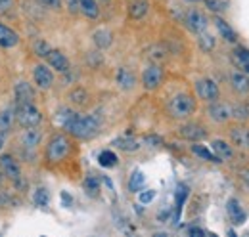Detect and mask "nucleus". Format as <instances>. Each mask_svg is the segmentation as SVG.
<instances>
[{"mask_svg": "<svg viewBox=\"0 0 249 237\" xmlns=\"http://www.w3.org/2000/svg\"><path fill=\"white\" fill-rule=\"evenodd\" d=\"M215 25H217V29H218V33L222 34V38H226L228 42H236V33H234V29L224 21V19H220V17H217L215 19Z\"/></svg>", "mask_w": 249, "mask_h": 237, "instance_id": "4be33fe9", "label": "nucleus"}, {"mask_svg": "<svg viewBox=\"0 0 249 237\" xmlns=\"http://www.w3.org/2000/svg\"><path fill=\"white\" fill-rule=\"evenodd\" d=\"M186 197H188V187L186 186H178V189H177V214H175V220H178L180 210H182V205H184Z\"/></svg>", "mask_w": 249, "mask_h": 237, "instance_id": "2f4dec72", "label": "nucleus"}, {"mask_svg": "<svg viewBox=\"0 0 249 237\" xmlns=\"http://www.w3.org/2000/svg\"><path fill=\"white\" fill-rule=\"evenodd\" d=\"M94 42L98 48H107L111 44V33L106 29H100L94 33Z\"/></svg>", "mask_w": 249, "mask_h": 237, "instance_id": "a878e982", "label": "nucleus"}, {"mask_svg": "<svg viewBox=\"0 0 249 237\" xmlns=\"http://www.w3.org/2000/svg\"><path fill=\"white\" fill-rule=\"evenodd\" d=\"M230 140L234 146L242 149H249V128H242V126H236L230 130Z\"/></svg>", "mask_w": 249, "mask_h": 237, "instance_id": "4468645a", "label": "nucleus"}, {"mask_svg": "<svg viewBox=\"0 0 249 237\" xmlns=\"http://www.w3.org/2000/svg\"><path fill=\"white\" fill-rule=\"evenodd\" d=\"M134 75L128 71V69H119L117 71V85L121 86L123 90H130L134 86Z\"/></svg>", "mask_w": 249, "mask_h": 237, "instance_id": "412c9836", "label": "nucleus"}, {"mask_svg": "<svg viewBox=\"0 0 249 237\" xmlns=\"http://www.w3.org/2000/svg\"><path fill=\"white\" fill-rule=\"evenodd\" d=\"M234 61L240 69H244V73L249 75V50H244V48H238L234 52Z\"/></svg>", "mask_w": 249, "mask_h": 237, "instance_id": "b1692460", "label": "nucleus"}, {"mask_svg": "<svg viewBox=\"0 0 249 237\" xmlns=\"http://www.w3.org/2000/svg\"><path fill=\"white\" fill-rule=\"evenodd\" d=\"M75 2H77V8H79L87 17H90V19H96V17H98L100 10H98L96 0H75Z\"/></svg>", "mask_w": 249, "mask_h": 237, "instance_id": "6ab92c4d", "label": "nucleus"}, {"mask_svg": "<svg viewBox=\"0 0 249 237\" xmlns=\"http://www.w3.org/2000/svg\"><path fill=\"white\" fill-rule=\"evenodd\" d=\"M192 151L197 155V157H201V159H205V161H213V163H220V159H218L217 155H213L211 151L207 148H203V146H192Z\"/></svg>", "mask_w": 249, "mask_h": 237, "instance_id": "c756f323", "label": "nucleus"}, {"mask_svg": "<svg viewBox=\"0 0 249 237\" xmlns=\"http://www.w3.org/2000/svg\"><path fill=\"white\" fill-rule=\"evenodd\" d=\"M205 4H207V8L211 10V12H224V10H228V2L226 0H205Z\"/></svg>", "mask_w": 249, "mask_h": 237, "instance_id": "72a5a7b5", "label": "nucleus"}, {"mask_svg": "<svg viewBox=\"0 0 249 237\" xmlns=\"http://www.w3.org/2000/svg\"><path fill=\"white\" fill-rule=\"evenodd\" d=\"M161 81H163V71H161V67L150 65V67L144 69V73H142V83H144V86L148 90H156L157 86L161 85Z\"/></svg>", "mask_w": 249, "mask_h": 237, "instance_id": "0eeeda50", "label": "nucleus"}, {"mask_svg": "<svg viewBox=\"0 0 249 237\" xmlns=\"http://www.w3.org/2000/svg\"><path fill=\"white\" fill-rule=\"evenodd\" d=\"M33 50H35V54H36V56H40V58H46V56H48V52H50L52 48L48 46V42H46V40L38 38V40H35V44H33Z\"/></svg>", "mask_w": 249, "mask_h": 237, "instance_id": "473e14b6", "label": "nucleus"}, {"mask_svg": "<svg viewBox=\"0 0 249 237\" xmlns=\"http://www.w3.org/2000/svg\"><path fill=\"white\" fill-rule=\"evenodd\" d=\"M48 201H50L48 191H46L44 187H38V189L35 191V203H36L38 207H46V205H48Z\"/></svg>", "mask_w": 249, "mask_h": 237, "instance_id": "f704fd0d", "label": "nucleus"}, {"mask_svg": "<svg viewBox=\"0 0 249 237\" xmlns=\"http://www.w3.org/2000/svg\"><path fill=\"white\" fill-rule=\"evenodd\" d=\"M69 149H71V144H69V140L63 134L52 136L50 142H48V146H46V161L60 163V161H63L67 157Z\"/></svg>", "mask_w": 249, "mask_h": 237, "instance_id": "20e7f679", "label": "nucleus"}, {"mask_svg": "<svg viewBox=\"0 0 249 237\" xmlns=\"http://www.w3.org/2000/svg\"><path fill=\"white\" fill-rule=\"evenodd\" d=\"M69 100H71L73 103H77V105H85V103L89 102V92L85 88H75L69 94Z\"/></svg>", "mask_w": 249, "mask_h": 237, "instance_id": "c85d7f7f", "label": "nucleus"}, {"mask_svg": "<svg viewBox=\"0 0 249 237\" xmlns=\"http://www.w3.org/2000/svg\"><path fill=\"white\" fill-rule=\"evenodd\" d=\"M196 92L201 100L205 102H217L218 100V86L211 79H201L196 83Z\"/></svg>", "mask_w": 249, "mask_h": 237, "instance_id": "423d86ee", "label": "nucleus"}, {"mask_svg": "<svg viewBox=\"0 0 249 237\" xmlns=\"http://www.w3.org/2000/svg\"><path fill=\"white\" fill-rule=\"evenodd\" d=\"M178 134H180L182 138L190 140V142H199V140H203V138L207 136L205 128L199 126V124H184V126H180Z\"/></svg>", "mask_w": 249, "mask_h": 237, "instance_id": "9d476101", "label": "nucleus"}, {"mask_svg": "<svg viewBox=\"0 0 249 237\" xmlns=\"http://www.w3.org/2000/svg\"><path fill=\"white\" fill-rule=\"evenodd\" d=\"M186 23H188V29L194 31V33H203V31L207 29V17L199 10H190L188 12Z\"/></svg>", "mask_w": 249, "mask_h": 237, "instance_id": "1a4fd4ad", "label": "nucleus"}, {"mask_svg": "<svg viewBox=\"0 0 249 237\" xmlns=\"http://www.w3.org/2000/svg\"><path fill=\"white\" fill-rule=\"evenodd\" d=\"M16 117H18V122L23 128H36L42 122V113L38 111V107L33 105V102L19 103L18 111H16Z\"/></svg>", "mask_w": 249, "mask_h": 237, "instance_id": "7ed1b4c3", "label": "nucleus"}, {"mask_svg": "<svg viewBox=\"0 0 249 237\" xmlns=\"http://www.w3.org/2000/svg\"><path fill=\"white\" fill-rule=\"evenodd\" d=\"M230 81H232V86H234L236 92H240V94L249 92V77L244 71H234L230 75Z\"/></svg>", "mask_w": 249, "mask_h": 237, "instance_id": "dca6fc26", "label": "nucleus"}, {"mask_svg": "<svg viewBox=\"0 0 249 237\" xmlns=\"http://www.w3.org/2000/svg\"><path fill=\"white\" fill-rule=\"evenodd\" d=\"M40 138H42V134H40V130H35V128H27L25 132H23V136H21V142H23V146L25 148H36L38 144H40Z\"/></svg>", "mask_w": 249, "mask_h": 237, "instance_id": "aec40b11", "label": "nucleus"}, {"mask_svg": "<svg viewBox=\"0 0 249 237\" xmlns=\"http://www.w3.org/2000/svg\"><path fill=\"white\" fill-rule=\"evenodd\" d=\"M16 98H18L19 103H25V102H33V100H35V92H33V88L29 86V83L19 81V83L16 85Z\"/></svg>", "mask_w": 249, "mask_h": 237, "instance_id": "f3484780", "label": "nucleus"}, {"mask_svg": "<svg viewBox=\"0 0 249 237\" xmlns=\"http://www.w3.org/2000/svg\"><path fill=\"white\" fill-rule=\"evenodd\" d=\"M148 2L146 0H140V2H134V4H130V8H128V14H130V17L132 19H142L146 14H148Z\"/></svg>", "mask_w": 249, "mask_h": 237, "instance_id": "5701e85b", "label": "nucleus"}, {"mask_svg": "<svg viewBox=\"0 0 249 237\" xmlns=\"http://www.w3.org/2000/svg\"><path fill=\"white\" fill-rule=\"evenodd\" d=\"M62 199H63V205H69L71 203V197L67 193H62Z\"/></svg>", "mask_w": 249, "mask_h": 237, "instance_id": "a18cd8bd", "label": "nucleus"}, {"mask_svg": "<svg viewBox=\"0 0 249 237\" xmlns=\"http://www.w3.org/2000/svg\"><path fill=\"white\" fill-rule=\"evenodd\" d=\"M46 59H48L50 67H54L56 71H60V73L69 71V59L65 58V54H62L60 50H50Z\"/></svg>", "mask_w": 249, "mask_h": 237, "instance_id": "ddd939ff", "label": "nucleus"}, {"mask_svg": "<svg viewBox=\"0 0 249 237\" xmlns=\"http://www.w3.org/2000/svg\"><path fill=\"white\" fill-rule=\"evenodd\" d=\"M2 176H4V172H2V170H0V182H2V180H4V178H2Z\"/></svg>", "mask_w": 249, "mask_h": 237, "instance_id": "de8ad7c7", "label": "nucleus"}, {"mask_svg": "<svg viewBox=\"0 0 249 237\" xmlns=\"http://www.w3.org/2000/svg\"><path fill=\"white\" fill-rule=\"evenodd\" d=\"M33 79H35V85L42 90H48L54 83V75L46 65H36L33 71Z\"/></svg>", "mask_w": 249, "mask_h": 237, "instance_id": "6e6552de", "label": "nucleus"}, {"mask_svg": "<svg viewBox=\"0 0 249 237\" xmlns=\"http://www.w3.org/2000/svg\"><path fill=\"white\" fill-rule=\"evenodd\" d=\"M232 117L240 118V120L249 118V107H246V105H236V107H232Z\"/></svg>", "mask_w": 249, "mask_h": 237, "instance_id": "c9c22d12", "label": "nucleus"}, {"mask_svg": "<svg viewBox=\"0 0 249 237\" xmlns=\"http://www.w3.org/2000/svg\"><path fill=\"white\" fill-rule=\"evenodd\" d=\"M113 146L119 148L121 151L130 153V151H138V149H140V140H136V138H132V136H123V138H117V140L113 142Z\"/></svg>", "mask_w": 249, "mask_h": 237, "instance_id": "a211bd4d", "label": "nucleus"}, {"mask_svg": "<svg viewBox=\"0 0 249 237\" xmlns=\"http://www.w3.org/2000/svg\"><path fill=\"white\" fill-rule=\"evenodd\" d=\"M0 170L4 172V176L10 178L18 187L25 186V180L21 176V167L12 155H2L0 157Z\"/></svg>", "mask_w": 249, "mask_h": 237, "instance_id": "39448f33", "label": "nucleus"}, {"mask_svg": "<svg viewBox=\"0 0 249 237\" xmlns=\"http://www.w3.org/2000/svg\"><path fill=\"white\" fill-rule=\"evenodd\" d=\"M65 130L69 134H73L75 138H79V140H89V138H94L98 134L100 122L92 115H75Z\"/></svg>", "mask_w": 249, "mask_h": 237, "instance_id": "f257e3e1", "label": "nucleus"}, {"mask_svg": "<svg viewBox=\"0 0 249 237\" xmlns=\"http://www.w3.org/2000/svg\"><path fill=\"white\" fill-rule=\"evenodd\" d=\"M196 111V100L190 94H177L169 102V113L175 118H186Z\"/></svg>", "mask_w": 249, "mask_h": 237, "instance_id": "f03ea898", "label": "nucleus"}, {"mask_svg": "<svg viewBox=\"0 0 249 237\" xmlns=\"http://www.w3.org/2000/svg\"><path fill=\"white\" fill-rule=\"evenodd\" d=\"M144 142H146V144H161V140H159L157 136H148Z\"/></svg>", "mask_w": 249, "mask_h": 237, "instance_id": "c03bdc74", "label": "nucleus"}, {"mask_svg": "<svg viewBox=\"0 0 249 237\" xmlns=\"http://www.w3.org/2000/svg\"><path fill=\"white\" fill-rule=\"evenodd\" d=\"M154 197H156V191H154V189H148V191H142L138 199H140V203H144V205H146V203H150Z\"/></svg>", "mask_w": 249, "mask_h": 237, "instance_id": "ea45409f", "label": "nucleus"}, {"mask_svg": "<svg viewBox=\"0 0 249 237\" xmlns=\"http://www.w3.org/2000/svg\"><path fill=\"white\" fill-rule=\"evenodd\" d=\"M117 155L113 153V151H102L100 153V157H98V163H100V167H106V169H111V167H115L117 165Z\"/></svg>", "mask_w": 249, "mask_h": 237, "instance_id": "bb28decb", "label": "nucleus"}, {"mask_svg": "<svg viewBox=\"0 0 249 237\" xmlns=\"http://www.w3.org/2000/svg\"><path fill=\"white\" fill-rule=\"evenodd\" d=\"M226 210H228V216H230V220L234 224H244L246 222V212H244V208L240 207L238 199H230L226 203Z\"/></svg>", "mask_w": 249, "mask_h": 237, "instance_id": "2eb2a0df", "label": "nucleus"}, {"mask_svg": "<svg viewBox=\"0 0 249 237\" xmlns=\"http://www.w3.org/2000/svg\"><path fill=\"white\" fill-rule=\"evenodd\" d=\"M213 151H215V155H217L218 159H230L232 157V148L226 142H222V140H215L213 142Z\"/></svg>", "mask_w": 249, "mask_h": 237, "instance_id": "393cba45", "label": "nucleus"}, {"mask_svg": "<svg viewBox=\"0 0 249 237\" xmlns=\"http://www.w3.org/2000/svg\"><path fill=\"white\" fill-rule=\"evenodd\" d=\"M40 4H44L46 8H52V10H60L62 8V0H38Z\"/></svg>", "mask_w": 249, "mask_h": 237, "instance_id": "a19ab883", "label": "nucleus"}, {"mask_svg": "<svg viewBox=\"0 0 249 237\" xmlns=\"http://www.w3.org/2000/svg\"><path fill=\"white\" fill-rule=\"evenodd\" d=\"M75 115H77V113H75V111H71L69 107H62V109L58 111V115H56V122H58L62 128H67V124L73 120Z\"/></svg>", "mask_w": 249, "mask_h": 237, "instance_id": "cd10ccee", "label": "nucleus"}, {"mask_svg": "<svg viewBox=\"0 0 249 237\" xmlns=\"http://www.w3.org/2000/svg\"><path fill=\"white\" fill-rule=\"evenodd\" d=\"M190 236H205V232L199 228H190Z\"/></svg>", "mask_w": 249, "mask_h": 237, "instance_id": "37998d69", "label": "nucleus"}, {"mask_svg": "<svg viewBox=\"0 0 249 237\" xmlns=\"http://www.w3.org/2000/svg\"><path fill=\"white\" fill-rule=\"evenodd\" d=\"M85 189H87L89 193H96V191L100 189V182H98L94 176H89L87 180H85Z\"/></svg>", "mask_w": 249, "mask_h": 237, "instance_id": "e433bc0d", "label": "nucleus"}, {"mask_svg": "<svg viewBox=\"0 0 249 237\" xmlns=\"http://www.w3.org/2000/svg\"><path fill=\"white\" fill-rule=\"evenodd\" d=\"M10 124H12V111L6 109V111H2V115H0V128L6 130V128H10Z\"/></svg>", "mask_w": 249, "mask_h": 237, "instance_id": "4c0bfd02", "label": "nucleus"}, {"mask_svg": "<svg viewBox=\"0 0 249 237\" xmlns=\"http://www.w3.org/2000/svg\"><path fill=\"white\" fill-rule=\"evenodd\" d=\"M199 42H201V48H203V50H211V48L215 46V40H213V36H209V34H201Z\"/></svg>", "mask_w": 249, "mask_h": 237, "instance_id": "58836bf2", "label": "nucleus"}, {"mask_svg": "<svg viewBox=\"0 0 249 237\" xmlns=\"http://www.w3.org/2000/svg\"><path fill=\"white\" fill-rule=\"evenodd\" d=\"M144 182H146V176H144L140 170H136V172L130 176L128 189H130V191H140V189H142V186H144Z\"/></svg>", "mask_w": 249, "mask_h": 237, "instance_id": "7c9ffc66", "label": "nucleus"}, {"mask_svg": "<svg viewBox=\"0 0 249 237\" xmlns=\"http://www.w3.org/2000/svg\"><path fill=\"white\" fill-rule=\"evenodd\" d=\"M192 2H196V0H192Z\"/></svg>", "mask_w": 249, "mask_h": 237, "instance_id": "09e8293b", "label": "nucleus"}, {"mask_svg": "<svg viewBox=\"0 0 249 237\" xmlns=\"http://www.w3.org/2000/svg\"><path fill=\"white\" fill-rule=\"evenodd\" d=\"M209 117L213 118L215 122H226L228 118L232 117V107L226 105V103L213 102V105L209 107Z\"/></svg>", "mask_w": 249, "mask_h": 237, "instance_id": "9b49d317", "label": "nucleus"}, {"mask_svg": "<svg viewBox=\"0 0 249 237\" xmlns=\"http://www.w3.org/2000/svg\"><path fill=\"white\" fill-rule=\"evenodd\" d=\"M4 148V138H2V134H0V149Z\"/></svg>", "mask_w": 249, "mask_h": 237, "instance_id": "49530a36", "label": "nucleus"}, {"mask_svg": "<svg viewBox=\"0 0 249 237\" xmlns=\"http://www.w3.org/2000/svg\"><path fill=\"white\" fill-rule=\"evenodd\" d=\"M19 36L14 29H10L8 25L0 23V48H14L18 46Z\"/></svg>", "mask_w": 249, "mask_h": 237, "instance_id": "f8f14e48", "label": "nucleus"}, {"mask_svg": "<svg viewBox=\"0 0 249 237\" xmlns=\"http://www.w3.org/2000/svg\"><path fill=\"white\" fill-rule=\"evenodd\" d=\"M12 4H14V0H0V14L8 12L12 8Z\"/></svg>", "mask_w": 249, "mask_h": 237, "instance_id": "79ce46f5", "label": "nucleus"}]
</instances>
